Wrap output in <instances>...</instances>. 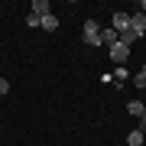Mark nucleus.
<instances>
[{"mask_svg": "<svg viewBox=\"0 0 146 146\" xmlns=\"http://www.w3.org/2000/svg\"><path fill=\"white\" fill-rule=\"evenodd\" d=\"M136 130H140V133H143V136H146V114H143V117H140V127H136Z\"/></svg>", "mask_w": 146, "mask_h": 146, "instance_id": "15", "label": "nucleus"}, {"mask_svg": "<svg viewBox=\"0 0 146 146\" xmlns=\"http://www.w3.org/2000/svg\"><path fill=\"white\" fill-rule=\"evenodd\" d=\"M39 23H42V20H39L36 13H26V26H39Z\"/></svg>", "mask_w": 146, "mask_h": 146, "instance_id": "13", "label": "nucleus"}, {"mask_svg": "<svg viewBox=\"0 0 146 146\" xmlns=\"http://www.w3.org/2000/svg\"><path fill=\"white\" fill-rule=\"evenodd\" d=\"M127 110H130V117L140 120V117L146 114V104H143V101H130V104H127Z\"/></svg>", "mask_w": 146, "mask_h": 146, "instance_id": "7", "label": "nucleus"}, {"mask_svg": "<svg viewBox=\"0 0 146 146\" xmlns=\"http://www.w3.org/2000/svg\"><path fill=\"white\" fill-rule=\"evenodd\" d=\"M29 13H36L39 20H42V16H49L52 10H49V3H46V0H33V10H29Z\"/></svg>", "mask_w": 146, "mask_h": 146, "instance_id": "5", "label": "nucleus"}, {"mask_svg": "<svg viewBox=\"0 0 146 146\" xmlns=\"http://www.w3.org/2000/svg\"><path fill=\"white\" fill-rule=\"evenodd\" d=\"M7 91H10V81H7V78H0V94H7Z\"/></svg>", "mask_w": 146, "mask_h": 146, "instance_id": "14", "label": "nucleus"}, {"mask_svg": "<svg viewBox=\"0 0 146 146\" xmlns=\"http://www.w3.org/2000/svg\"><path fill=\"white\" fill-rule=\"evenodd\" d=\"M101 42H104V46L110 49V46H117V42H120V36H117L114 29H101Z\"/></svg>", "mask_w": 146, "mask_h": 146, "instance_id": "6", "label": "nucleus"}, {"mask_svg": "<svg viewBox=\"0 0 146 146\" xmlns=\"http://www.w3.org/2000/svg\"><path fill=\"white\" fill-rule=\"evenodd\" d=\"M107 52H110V62H127V58H130V49H127L123 42H117V46H110Z\"/></svg>", "mask_w": 146, "mask_h": 146, "instance_id": "4", "label": "nucleus"}, {"mask_svg": "<svg viewBox=\"0 0 146 146\" xmlns=\"http://www.w3.org/2000/svg\"><path fill=\"white\" fill-rule=\"evenodd\" d=\"M39 26H42V29H49V33H55V29H58V20L49 13V16H42V23H39Z\"/></svg>", "mask_w": 146, "mask_h": 146, "instance_id": "8", "label": "nucleus"}, {"mask_svg": "<svg viewBox=\"0 0 146 146\" xmlns=\"http://www.w3.org/2000/svg\"><path fill=\"white\" fill-rule=\"evenodd\" d=\"M140 13H146V0H143V3H140Z\"/></svg>", "mask_w": 146, "mask_h": 146, "instance_id": "16", "label": "nucleus"}, {"mask_svg": "<svg viewBox=\"0 0 146 146\" xmlns=\"http://www.w3.org/2000/svg\"><path fill=\"white\" fill-rule=\"evenodd\" d=\"M110 75H114V81H117V84H123V81H127V68H123V65H117Z\"/></svg>", "mask_w": 146, "mask_h": 146, "instance_id": "12", "label": "nucleus"}, {"mask_svg": "<svg viewBox=\"0 0 146 146\" xmlns=\"http://www.w3.org/2000/svg\"><path fill=\"white\" fill-rule=\"evenodd\" d=\"M136 39H140V36H136V33H133V29H127V33H120V42H123V46H127V49H130V46H133V42H136Z\"/></svg>", "mask_w": 146, "mask_h": 146, "instance_id": "10", "label": "nucleus"}, {"mask_svg": "<svg viewBox=\"0 0 146 146\" xmlns=\"http://www.w3.org/2000/svg\"><path fill=\"white\" fill-rule=\"evenodd\" d=\"M110 29H114L117 36H120V33H127V29H130V13L117 10V13H114V26H110Z\"/></svg>", "mask_w": 146, "mask_h": 146, "instance_id": "2", "label": "nucleus"}, {"mask_svg": "<svg viewBox=\"0 0 146 146\" xmlns=\"http://www.w3.org/2000/svg\"><path fill=\"white\" fill-rule=\"evenodd\" d=\"M130 29L143 39V33H146V13H140V10H136V13H130Z\"/></svg>", "mask_w": 146, "mask_h": 146, "instance_id": "3", "label": "nucleus"}, {"mask_svg": "<svg viewBox=\"0 0 146 146\" xmlns=\"http://www.w3.org/2000/svg\"><path fill=\"white\" fill-rule=\"evenodd\" d=\"M81 33H84V42H88V46H104V42H101V26L94 20H84Z\"/></svg>", "mask_w": 146, "mask_h": 146, "instance_id": "1", "label": "nucleus"}, {"mask_svg": "<svg viewBox=\"0 0 146 146\" xmlns=\"http://www.w3.org/2000/svg\"><path fill=\"white\" fill-rule=\"evenodd\" d=\"M127 143H130V146H146V136H143L140 130H133L130 136H127Z\"/></svg>", "mask_w": 146, "mask_h": 146, "instance_id": "9", "label": "nucleus"}, {"mask_svg": "<svg viewBox=\"0 0 146 146\" xmlns=\"http://www.w3.org/2000/svg\"><path fill=\"white\" fill-rule=\"evenodd\" d=\"M133 84H136V88H143V91H146V65H143L140 72L133 75Z\"/></svg>", "mask_w": 146, "mask_h": 146, "instance_id": "11", "label": "nucleus"}]
</instances>
